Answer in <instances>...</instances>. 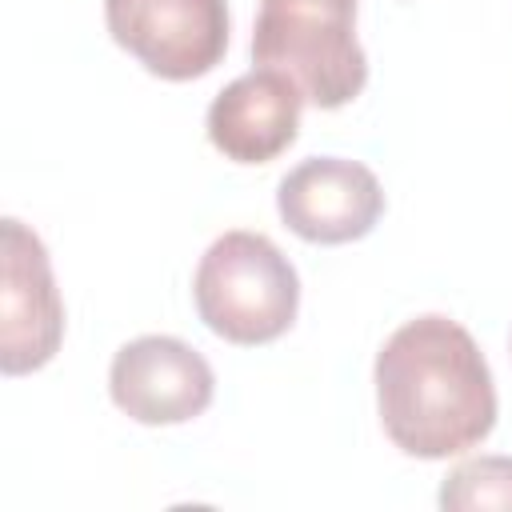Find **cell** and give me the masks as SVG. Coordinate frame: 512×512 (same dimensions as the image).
Returning <instances> with one entry per match:
<instances>
[{"mask_svg": "<svg viewBox=\"0 0 512 512\" xmlns=\"http://www.w3.org/2000/svg\"><path fill=\"white\" fill-rule=\"evenodd\" d=\"M276 212L288 232L308 244H352L368 236L384 212L376 172L344 156H308L284 172Z\"/></svg>", "mask_w": 512, "mask_h": 512, "instance_id": "52a82bcc", "label": "cell"}, {"mask_svg": "<svg viewBox=\"0 0 512 512\" xmlns=\"http://www.w3.org/2000/svg\"><path fill=\"white\" fill-rule=\"evenodd\" d=\"M304 92L276 68H252L208 104V140L232 164H268L300 132Z\"/></svg>", "mask_w": 512, "mask_h": 512, "instance_id": "ba28073f", "label": "cell"}, {"mask_svg": "<svg viewBox=\"0 0 512 512\" xmlns=\"http://www.w3.org/2000/svg\"><path fill=\"white\" fill-rule=\"evenodd\" d=\"M104 24L160 80L208 76L224 60L232 32L224 0H104Z\"/></svg>", "mask_w": 512, "mask_h": 512, "instance_id": "277c9868", "label": "cell"}, {"mask_svg": "<svg viewBox=\"0 0 512 512\" xmlns=\"http://www.w3.org/2000/svg\"><path fill=\"white\" fill-rule=\"evenodd\" d=\"M440 508H504L512 512V456H472L460 460L440 484Z\"/></svg>", "mask_w": 512, "mask_h": 512, "instance_id": "9c48e42d", "label": "cell"}, {"mask_svg": "<svg viewBox=\"0 0 512 512\" xmlns=\"http://www.w3.org/2000/svg\"><path fill=\"white\" fill-rule=\"evenodd\" d=\"M192 300L212 336L256 348L292 328L300 308V276L264 232L232 228L200 256Z\"/></svg>", "mask_w": 512, "mask_h": 512, "instance_id": "7a4b0ae2", "label": "cell"}, {"mask_svg": "<svg viewBox=\"0 0 512 512\" xmlns=\"http://www.w3.org/2000/svg\"><path fill=\"white\" fill-rule=\"evenodd\" d=\"M216 392L212 364L184 344L180 336H136L116 348L108 364V396L112 404L148 428L188 424L196 420Z\"/></svg>", "mask_w": 512, "mask_h": 512, "instance_id": "5b68a950", "label": "cell"}, {"mask_svg": "<svg viewBox=\"0 0 512 512\" xmlns=\"http://www.w3.org/2000/svg\"><path fill=\"white\" fill-rule=\"evenodd\" d=\"M0 368L24 376L44 368L64 340V300L44 240L16 216H4V288H0Z\"/></svg>", "mask_w": 512, "mask_h": 512, "instance_id": "8992f818", "label": "cell"}, {"mask_svg": "<svg viewBox=\"0 0 512 512\" xmlns=\"http://www.w3.org/2000/svg\"><path fill=\"white\" fill-rule=\"evenodd\" d=\"M376 412L388 440L416 460H448L496 428L492 368L464 324L428 312L376 352Z\"/></svg>", "mask_w": 512, "mask_h": 512, "instance_id": "6da1fadb", "label": "cell"}, {"mask_svg": "<svg viewBox=\"0 0 512 512\" xmlns=\"http://www.w3.org/2000/svg\"><path fill=\"white\" fill-rule=\"evenodd\" d=\"M252 60L284 72L316 108L352 104L368 84L356 0H260Z\"/></svg>", "mask_w": 512, "mask_h": 512, "instance_id": "3957f363", "label": "cell"}]
</instances>
